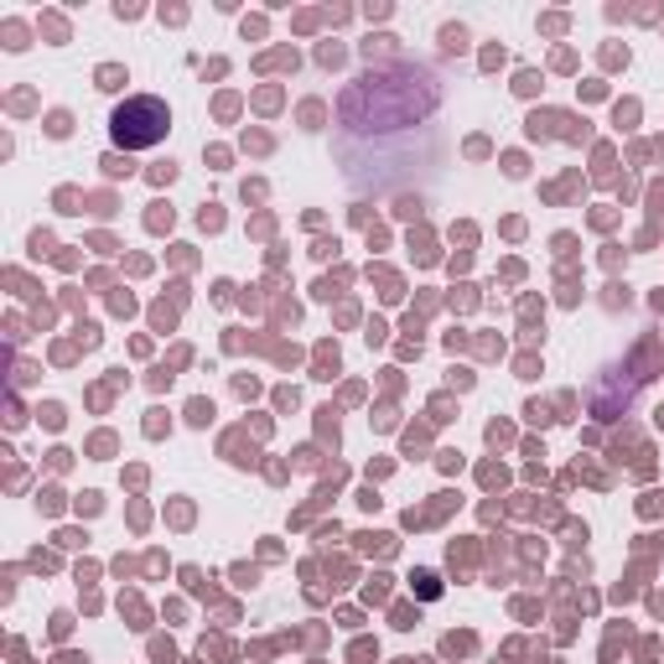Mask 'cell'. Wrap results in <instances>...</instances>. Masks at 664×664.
I'll return each mask as SVG.
<instances>
[{
    "label": "cell",
    "mask_w": 664,
    "mask_h": 664,
    "mask_svg": "<svg viewBox=\"0 0 664 664\" xmlns=\"http://www.w3.org/2000/svg\"><path fill=\"white\" fill-rule=\"evenodd\" d=\"M166 130H172V109L156 94H136V99L115 105V115H109V140L120 152H152V146L166 140Z\"/></svg>",
    "instance_id": "obj_2"
},
{
    "label": "cell",
    "mask_w": 664,
    "mask_h": 664,
    "mask_svg": "<svg viewBox=\"0 0 664 664\" xmlns=\"http://www.w3.org/2000/svg\"><path fill=\"white\" fill-rule=\"evenodd\" d=\"M348 99H374V105L394 109V125H416V120H426V115L437 109V78L426 74V68H410L406 62V68H390V74L359 78ZM384 109L369 115L359 130H384Z\"/></svg>",
    "instance_id": "obj_1"
},
{
    "label": "cell",
    "mask_w": 664,
    "mask_h": 664,
    "mask_svg": "<svg viewBox=\"0 0 664 664\" xmlns=\"http://www.w3.org/2000/svg\"><path fill=\"white\" fill-rule=\"evenodd\" d=\"M416 592H421V597H441V582L431 572H421V576H416Z\"/></svg>",
    "instance_id": "obj_3"
}]
</instances>
